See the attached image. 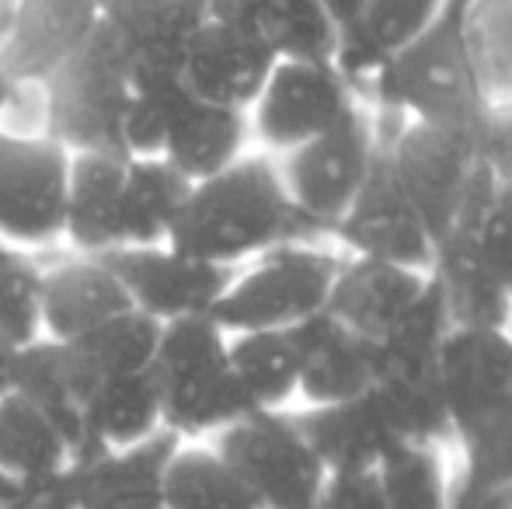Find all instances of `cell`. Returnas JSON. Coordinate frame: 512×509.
<instances>
[{
    "instance_id": "4fadbf2b",
    "label": "cell",
    "mask_w": 512,
    "mask_h": 509,
    "mask_svg": "<svg viewBox=\"0 0 512 509\" xmlns=\"http://www.w3.org/2000/svg\"><path fill=\"white\" fill-rule=\"evenodd\" d=\"M293 415H297L300 433L307 436L310 450L317 454V461L324 464L328 475L380 471L398 450L408 447L391 408L377 394V387H370V391L352 401L300 408Z\"/></svg>"
},
{
    "instance_id": "d4e9b609",
    "label": "cell",
    "mask_w": 512,
    "mask_h": 509,
    "mask_svg": "<svg viewBox=\"0 0 512 509\" xmlns=\"http://www.w3.org/2000/svg\"><path fill=\"white\" fill-rule=\"evenodd\" d=\"M248 143H251L248 112L223 109V105H209L185 95L161 157L185 182L196 185L241 161L248 154Z\"/></svg>"
},
{
    "instance_id": "ee69618b",
    "label": "cell",
    "mask_w": 512,
    "mask_h": 509,
    "mask_svg": "<svg viewBox=\"0 0 512 509\" xmlns=\"http://www.w3.org/2000/svg\"><path fill=\"white\" fill-rule=\"evenodd\" d=\"M7 509H77V478L74 468L39 485H28L11 496Z\"/></svg>"
},
{
    "instance_id": "277c9868",
    "label": "cell",
    "mask_w": 512,
    "mask_h": 509,
    "mask_svg": "<svg viewBox=\"0 0 512 509\" xmlns=\"http://www.w3.org/2000/svg\"><path fill=\"white\" fill-rule=\"evenodd\" d=\"M342 258L321 241H290L272 248L234 272L209 318L227 335L304 325L328 307Z\"/></svg>"
},
{
    "instance_id": "7bdbcfd3",
    "label": "cell",
    "mask_w": 512,
    "mask_h": 509,
    "mask_svg": "<svg viewBox=\"0 0 512 509\" xmlns=\"http://www.w3.org/2000/svg\"><path fill=\"white\" fill-rule=\"evenodd\" d=\"M321 509H387L377 471L366 475H328Z\"/></svg>"
},
{
    "instance_id": "ba28073f",
    "label": "cell",
    "mask_w": 512,
    "mask_h": 509,
    "mask_svg": "<svg viewBox=\"0 0 512 509\" xmlns=\"http://www.w3.org/2000/svg\"><path fill=\"white\" fill-rule=\"evenodd\" d=\"M209 443L234 464L262 509H321L328 471L310 450L290 408L251 412Z\"/></svg>"
},
{
    "instance_id": "7402d4cb",
    "label": "cell",
    "mask_w": 512,
    "mask_h": 509,
    "mask_svg": "<svg viewBox=\"0 0 512 509\" xmlns=\"http://www.w3.org/2000/svg\"><path fill=\"white\" fill-rule=\"evenodd\" d=\"M178 443V436L157 433L140 447L74 461L77 509H168L164 471Z\"/></svg>"
},
{
    "instance_id": "8fae6325",
    "label": "cell",
    "mask_w": 512,
    "mask_h": 509,
    "mask_svg": "<svg viewBox=\"0 0 512 509\" xmlns=\"http://www.w3.org/2000/svg\"><path fill=\"white\" fill-rule=\"evenodd\" d=\"M345 255L373 258V262H391L405 265V269L429 272L432 255H436V241L425 231L422 217L411 206L405 189L394 178V168L387 161V150L380 143V154L370 168V178L363 182L359 196L338 220L331 231Z\"/></svg>"
},
{
    "instance_id": "484cf974",
    "label": "cell",
    "mask_w": 512,
    "mask_h": 509,
    "mask_svg": "<svg viewBox=\"0 0 512 509\" xmlns=\"http://www.w3.org/2000/svg\"><path fill=\"white\" fill-rule=\"evenodd\" d=\"M189 192L192 182H185L164 157H129L119 210L122 248L168 245L189 203Z\"/></svg>"
},
{
    "instance_id": "83f0119b",
    "label": "cell",
    "mask_w": 512,
    "mask_h": 509,
    "mask_svg": "<svg viewBox=\"0 0 512 509\" xmlns=\"http://www.w3.org/2000/svg\"><path fill=\"white\" fill-rule=\"evenodd\" d=\"M164 433L161 387L154 370L129 377H105L88 408V454H112Z\"/></svg>"
},
{
    "instance_id": "ac0fdd59",
    "label": "cell",
    "mask_w": 512,
    "mask_h": 509,
    "mask_svg": "<svg viewBox=\"0 0 512 509\" xmlns=\"http://www.w3.org/2000/svg\"><path fill=\"white\" fill-rule=\"evenodd\" d=\"M102 21V0H18V21L0 67L18 81H49L88 46Z\"/></svg>"
},
{
    "instance_id": "b9f144b4",
    "label": "cell",
    "mask_w": 512,
    "mask_h": 509,
    "mask_svg": "<svg viewBox=\"0 0 512 509\" xmlns=\"http://www.w3.org/2000/svg\"><path fill=\"white\" fill-rule=\"evenodd\" d=\"M0 133L11 136H49V98L42 81H18L0 112Z\"/></svg>"
},
{
    "instance_id": "681fc988",
    "label": "cell",
    "mask_w": 512,
    "mask_h": 509,
    "mask_svg": "<svg viewBox=\"0 0 512 509\" xmlns=\"http://www.w3.org/2000/svg\"><path fill=\"white\" fill-rule=\"evenodd\" d=\"M321 4L328 7V14L338 21V28H342V25H349L359 11H363L366 0H321Z\"/></svg>"
},
{
    "instance_id": "8992f818",
    "label": "cell",
    "mask_w": 512,
    "mask_h": 509,
    "mask_svg": "<svg viewBox=\"0 0 512 509\" xmlns=\"http://www.w3.org/2000/svg\"><path fill=\"white\" fill-rule=\"evenodd\" d=\"M380 154V133L373 112L363 105L349 112L335 129L324 136L276 157L283 185L300 213L304 227L317 241L331 238L338 220L359 196L370 168Z\"/></svg>"
},
{
    "instance_id": "d6a6232c",
    "label": "cell",
    "mask_w": 512,
    "mask_h": 509,
    "mask_svg": "<svg viewBox=\"0 0 512 509\" xmlns=\"http://www.w3.org/2000/svg\"><path fill=\"white\" fill-rule=\"evenodd\" d=\"M161 335H164L161 321L129 307V311L115 314L112 321L98 325L95 332H88L84 339H77L74 346L81 349V356L98 374V381H105V377H129V374L154 370Z\"/></svg>"
},
{
    "instance_id": "ffe728a7",
    "label": "cell",
    "mask_w": 512,
    "mask_h": 509,
    "mask_svg": "<svg viewBox=\"0 0 512 509\" xmlns=\"http://www.w3.org/2000/svg\"><path fill=\"white\" fill-rule=\"evenodd\" d=\"M429 272L345 255L324 311L366 342H380L418 304Z\"/></svg>"
},
{
    "instance_id": "6da1fadb",
    "label": "cell",
    "mask_w": 512,
    "mask_h": 509,
    "mask_svg": "<svg viewBox=\"0 0 512 509\" xmlns=\"http://www.w3.org/2000/svg\"><path fill=\"white\" fill-rule=\"evenodd\" d=\"M290 241H317L283 185L276 157L244 154L227 171L196 182L168 245L199 262L241 269Z\"/></svg>"
},
{
    "instance_id": "db71d44e",
    "label": "cell",
    "mask_w": 512,
    "mask_h": 509,
    "mask_svg": "<svg viewBox=\"0 0 512 509\" xmlns=\"http://www.w3.org/2000/svg\"><path fill=\"white\" fill-rule=\"evenodd\" d=\"M509 328H512V325H509Z\"/></svg>"
},
{
    "instance_id": "2e32d148",
    "label": "cell",
    "mask_w": 512,
    "mask_h": 509,
    "mask_svg": "<svg viewBox=\"0 0 512 509\" xmlns=\"http://www.w3.org/2000/svg\"><path fill=\"white\" fill-rule=\"evenodd\" d=\"M95 387L98 374L88 367L74 342L39 339L21 349L14 394H21L60 429L77 461L88 454V408Z\"/></svg>"
},
{
    "instance_id": "cb8c5ba5",
    "label": "cell",
    "mask_w": 512,
    "mask_h": 509,
    "mask_svg": "<svg viewBox=\"0 0 512 509\" xmlns=\"http://www.w3.org/2000/svg\"><path fill=\"white\" fill-rule=\"evenodd\" d=\"M122 154H74L67 185V220L63 248L74 255L108 258L122 248L119 210L126 182Z\"/></svg>"
},
{
    "instance_id": "ab89813d",
    "label": "cell",
    "mask_w": 512,
    "mask_h": 509,
    "mask_svg": "<svg viewBox=\"0 0 512 509\" xmlns=\"http://www.w3.org/2000/svg\"><path fill=\"white\" fill-rule=\"evenodd\" d=\"M450 234H464V238L474 241V252H478L485 269L499 279V286L512 300V182H499L492 206L485 210V217H481V224L474 231L460 227V231Z\"/></svg>"
},
{
    "instance_id": "f1b7e54d",
    "label": "cell",
    "mask_w": 512,
    "mask_h": 509,
    "mask_svg": "<svg viewBox=\"0 0 512 509\" xmlns=\"http://www.w3.org/2000/svg\"><path fill=\"white\" fill-rule=\"evenodd\" d=\"M227 349L237 384L255 412H286L290 401H297L304 367L297 328L227 335Z\"/></svg>"
},
{
    "instance_id": "603a6c76",
    "label": "cell",
    "mask_w": 512,
    "mask_h": 509,
    "mask_svg": "<svg viewBox=\"0 0 512 509\" xmlns=\"http://www.w3.org/2000/svg\"><path fill=\"white\" fill-rule=\"evenodd\" d=\"M297 339L300 349H304L300 394H297L304 401V408L352 401L377 384L373 342L352 335L328 311H321L317 318L297 325Z\"/></svg>"
},
{
    "instance_id": "d590c367",
    "label": "cell",
    "mask_w": 512,
    "mask_h": 509,
    "mask_svg": "<svg viewBox=\"0 0 512 509\" xmlns=\"http://www.w3.org/2000/svg\"><path fill=\"white\" fill-rule=\"evenodd\" d=\"M279 60L331 63L338 49V21L321 0H283L262 28Z\"/></svg>"
},
{
    "instance_id": "3957f363",
    "label": "cell",
    "mask_w": 512,
    "mask_h": 509,
    "mask_svg": "<svg viewBox=\"0 0 512 509\" xmlns=\"http://www.w3.org/2000/svg\"><path fill=\"white\" fill-rule=\"evenodd\" d=\"M154 377L161 387L164 433L185 443L213 440L255 412L230 367L227 332L213 318L164 325Z\"/></svg>"
},
{
    "instance_id": "5bb4252c",
    "label": "cell",
    "mask_w": 512,
    "mask_h": 509,
    "mask_svg": "<svg viewBox=\"0 0 512 509\" xmlns=\"http://www.w3.org/2000/svg\"><path fill=\"white\" fill-rule=\"evenodd\" d=\"M439 391L453 443L512 398V328H450L439 353Z\"/></svg>"
},
{
    "instance_id": "7a4b0ae2",
    "label": "cell",
    "mask_w": 512,
    "mask_h": 509,
    "mask_svg": "<svg viewBox=\"0 0 512 509\" xmlns=\"http://www.w3.org/2000/svg\"><path fill=\"white\" fill-rule=\"evenodd\" d=\"M366 98L380 112H394L408 123L453 129L478 140L492 95L467 49L460 0H450L443 18L380 70Z\"/></svg>"
},
{
    "instance_id": "7dc6e473",
    "label": "cell",
    "mask_w": 512,
    "mask_h": 509,
    "mask_svg": "<svg viewBox=\"0 0 512 509\" xmlns=\"http://www.w3.org/2000/svg\"><path fill=\"white\" fill-rule=\"evenodd\" d=\"M18 356H21V346H14L11 339L0 335V401L7 394H14V384H18Z\"/></svg>"
},
{
    "instance_id": "30bf717a",
    "label": "cell",
    "mask_w": 512,
    "mask_h": 509,
    "mask_svg": "<svg viewBox=\"0 0 512 509\" xmlns=\"http://www.w3.org/2000/svg\"><path fill=\"white\" fill-rule=\"evenodd\" d=\"M356 105L335 63L279 60L248 112L251 140L283 157L335 129Z\"/></svg>"
},
{
    "instance_id": "60d3db41",
    "label": "cell",
    "mask_w": 512,
    "mask_h": 509,
    "mask_svg": "<svg viewBox=\"0 0 512 509\" xmlns=\"http://www.w3.org/2000/svg\"><path fill=\"white\" fill-rule=\"evenodd\" d=\"M478 157L499 182H512V95L488 102L478 126Z\"/></svg>"
},
{
    "instance_id": "9a60e30c",
    "label": "cell",
    "mask_w": 512,
    "mask_h": 509,
    "mask_svg": "<svg viewBox=\"0 0 512 509\" xmlns=\"http://www.w3.org/2000/svg\"><path fill=\"white\" fill-rule=\"evenodd\" d=\"M279 56L258 32L206 21L182 60V84L192 98L251 112Z\"/></svg>"
},
{
    "instance_id": "f6af8a7d",
    "label": "cell",
    "mask_w": 512,
    "mask_h": 509,
    "mask_svg": "<svg viewBox=\"0 0 512 509\" xmlns=\"http://www.w3.org/2000/svg\"><path fill=\"white\" fill-rule=\"evenodd\" d=\"M279 4H283V0H206L209 21L248 28V32H258V35H262L265 21L276 14Z\"/></svg>"
},
{
    "instance_id": "44dd1931",
    "label": "cell",
    "mask_w": 512,
    "mask_h": 509,
    "mask_svg": "<svg viewBox=\"0 0 512 509\" xmlns=\"http://www.w3.org/2000/svg\"><path fill=\"white\" fill-rule=\"evenodd\" d=\"M105 25L136 74H178L192 39L209 21L206 0H102Z\"/></svg>"
},
{
    "instance_id": "f5cc1de1",
    "label": "cell",
    "mask_w": 512,
    "mask_h": 509,
    "mask_svg": "<svg viewBox=\"0 0 512 509\" xmlns=\"http://www.w3.org/2000/svg\"><path fill=\"white\" fill-rule=\"evenodd\" d=\"M7 255H11V245H7V241H0V272H4V265H7Z\"/></svg>"
},
{
    "instance_id": "bcb514c9",
    "label": "cell",
    "mask_w": 512,
    "mask_h": 509,
    "mask_svg": "<svg viewBox=\"0 0 512 509\" xmlns=\"http://www.w3.org/2000/svg\"><path fill=\"white\" fill-rule=\"evenodd\" d=\"M446 509H512V492L471 482L457 471L446 489Z\"/></svg>"
},
{
    "instance_id": "4dcf8cb0",
    "label": "cell",
    "mask_w": 512,
    "mask_h": 509,
    "mask_svg": "<svg viewBox=\"0 0 512 509\" xmlns=\"http://www.w3.org/2000/svg\"><path fill=\"white\" fill-rule=\"evenodd\" d=\"M453 321L439 297V286L429 279L418 304L391 328L380 342H373L377 356V381L422 384L439 377V353L450 335Z\"/></svg>"
},
{
    "instance_id": "816d5d0a",
    "label": "cell",
    "mask_w": 512,
    "mask_h": 509,
    "mask_svg": "<svg viewBox=\"0 0 512 509\" xmlns=\"http://www.w3.org/2000/svg\"><path fill=\"white\" fill-rule=\"evenodd\" d=\"M11 496H14V489L4 482V478H0V509H7V503H11Z\"/></svg>"
},
{
    "instance_id": "9c48e42d",
    "label": "cell",
    "mask_w": 512,
    "mask_h": 509,
    "mask_svg": "<svg viewBox=\"0 0 512 509\" xmlns=\"http://www.w3.org/2000/svg\"><path fill=\"white\" fill-rule=\"evenodd\" d=\"M70 161L53 136L0 133V241L32 255L63 248Z\"/></svg>"
},
{
    "instance_id": "f35d334b",
    "label": "cell",
    "mask_w": 512,
    "mask_h": 509,
    "mask_svg": "<svg viewBox=\"0 0 512 509\" xmlns=\"http://www.w3.org/2000/svg\"><path fill=\"white\" fill-rule=\"evenodd\" d=\"M460 475L512 492V398L457 436Z\"/></svg>"
},
{
    "instance_id": "4316f807",
    "label": "cell",
    "mask_w": 512,
    "mask_h": 509,
    "mask_svg": "<svg viewBox=\"0 0 512 509\" xmlns=\"http://www.w3.org/2000/svg\"><path fill=\"white\" fill-rule=\"evenodd\" d=\"M429 279L439 286L446 314L457 328H509L512 300L499 279L485 269L464 234H446L432 255Z\"/></svg>"
},
{
    "instance_id": "7c38bea8",
    "label": "cell",
    "mask_w": 512,
    "mask_h": 509,
    "mask_svg": "<svg viewBox=\"0 0 512 509\" xmlns=\"http://www.w3.org/2000/svg\"><path fill=\"white\" fill-rule=\"evenodd\" d=\"M126 286L129 304L161 325L185 318H209L227 293L237 269L199 258L178 255L171 245L161 248H122L105 258Z\"/></svg>"
},
{
    "instance_id": "e575fe53",
    "label": "cell",
    "mask_w": 512,
    "mask_h": 509,
    "mask_svg": "<svg viewBox=\"0 0 512 509\" xmlns=\"http://www.w3.org/2000/svg\"><path fill=\"white\" fill-rule=\"evenodd\" d=\"M460 21L488 95H512V0H460Z\"/></svg>"
},
{
    "instance_id": "1f68e13d",
    "label": "cell",
    "mask_w": 512,
    "mask_h": 509,
    "mask_svg": "<svg viewBox=\"0 0 512 509\" xmlns=\"http://www.w3.org/2000/svg\"><path fill=\"white\" fill-rule=\"evenodd\" d=\"M168 509H262L234 464L209 440L178 443L164 471Z\"/></svg>"
},
{
    "instance_id": "8d00e7d4",
    "label": "cell",
    "mask_w": 512,
    "mask_h": 509,
    "mask_svg": "<svg viewBox=\"0 0 512 509\" xmlns=\"http://www.w3.org/2000/svg\"><path fill=\"white\" fill-rule=\"evenodd\" d=\"M42 262L39 255L11 248L0 272V335L14 346H32L42 335Z\"/></svg>"
},
{
    "instance_id": "c3c4849f",
    "label": "cell",
    "mask_w": 512,
    "mask_h": 509,
    "mask_svg": "<svg viewBox=\"0 0 512 509\" xmlns=\"http://www.w3.org/2000/svg\"><path fill=\"white\" fill-rule=\"evenodd\" d=\"M14 21H18V0H0V60H4L7 46H11Z\"/></svg>"
},
{
    "instance_id": "f907efd6",
    "label": "cell",
    "mask_w": 512,
    "mask_h": 509,
    "mask_svg": "<svg viewBox=\"0 0 512 509\" xmlns=\"http://www.w3.org/2000/svg\"><path fill=\"white\" fill-rule=\"evenodd\" d=\"M11 88H14V77L0 67V112H4V102H7V95H11Z\"/></svg>"
},
{
    "instance_id": "e0dca14e",
    "label": "cell",
    "mask_w": 512,
    "mask_h": 509,
    "mask_svg": "<svg viewBox=\"0 0 512 509\" xmlns=\"http://www.w3.org/2000/svg\"><path fill=\"white\" fill-rule=\"evenodd\" d=\"M446 7L450 0H366L363 11L338 28V49L331 60L352 95L366 98L380 70L429 32Z\"/></svg>"
},
{
    "instance_id": "5b68a950",
    "label": "cell",
    "mask_w": 512,
    "mask_h": 509,
    "mask_svg": "<svg viewBox=\"0 0 512 509\" xmlns=\"http://www.w3.org/2000/svg\"><path fill=\"white\" fill-rule=\"evenodd\" d=\"M133 81V60L102 21L88 46L42 81L49 98V136L70 154H122L119 129Z\"/></svg>"
},
{
    "instance_id": "d6986e66",
    "label": "cell",
    "mask_w": 512,
    "mask_h": 509,
    "mask_svg": "<svg viewBox=\"0 0 512 509\" xmlns=\"http://www.w3.org/2000/svg\"><path fill=\"white\" fill-rule=\"evenodd\" d=\"M129 293L105 258L74 255L46 262L42 269V335L77 342L115 314L129 311Z\"/></svg>"
},
{
    "instance_id": "836d02e7",
    "label": "cell",
    "mask_w": 512,
    "mask_h": 509,
    "mask_svg": "<svg viewBox=\"0 0 512 509\" xmlns=\"http://www.w3.org/2000/svg\"><path fill=\"white\" fill-rule=\"evenodd\" d=\"M185 95L178 74H136L119 129L122 157H161Z\"/></svg>"
},
{
    "instance_id": "52a82bcc",
    "label": "cell",
    "mask_w": 512,
    "mask_h": 509,
    "mask_svg": "<svg viewBox=\"0 0 512 509\" xmlns=\"http://www.w3.org/2000/svg\"><path fill=\"white\" fill-rule=\"evenodd\" d=\"M373 119H377V133L394 168V178L418 210L425 231L439 245V238L457 220L467 189L481 168L478 140L467 133H453V129L408 123V119L380 109L373 112Z\"/></svg>"
},
{
    "instance_id": "f546056e",
    "label": "cell",
    "mask_w": 512,
    "mask_h": 509,
    "mask_svg": "<svg viewBox=\"0 0 512 509\" xmlns=\"http://www.w3.org/2000/svg\"><path fill=\"white\" fill-rule=\"evenodd\" d=\"M74 450L60 429L21 394L0 401V478L14 492L74 468Z\"/></svg>"
},
{
    "instance_id": "74e56055",
    "label": "cell",
    "mask_w": 512,
    "mask_h": 509,
    "mask_svg": "<svg viewBox=\"0 0 512 509\" xmlns=\"http://www.w3.org/2000/svg\"><path fill=\"white\" fill-rule=\"evenodd\" d=\"M387 509H446L450 475L439 447H405L377 471Z\"/></svg>"
}]
</instances>
